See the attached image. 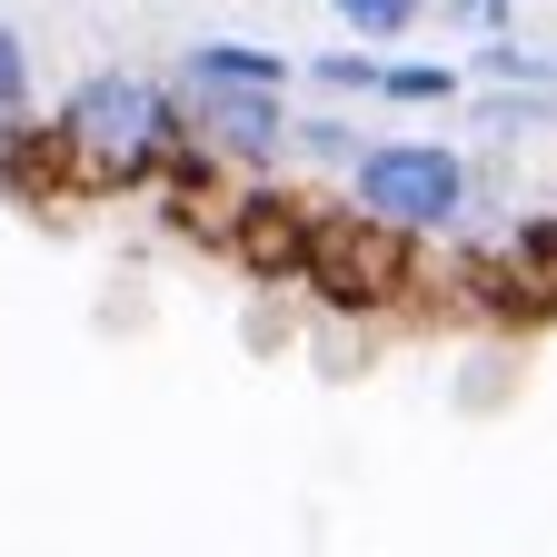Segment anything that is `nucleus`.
Here are the masks:
<instances>
[{
    "mask_svg": "<svg viewBox=\"0 0 557 557\" xmlns=\"http://www.w3.org/2000/svg\"><path fill=\"white\" fill-rule=\"evenodd\" d=\"M70 139H60V120L50 129H30V120H11V139H0V180H11V199H60L70 189Z\"/></svg>",
    "mask_w": 557,
    "mask_h": 557,
    "instance_id": "nucleus-6",
    "label": "nucleus"
},
{
    "mask_svg": "<svg viewBox=\"0 0 557 557\" xmlns=\"http://www.w3.org/2000/svg\"><path fill=\"white\" fill-rule=\"evenodd\" d=\"M60 139H70V160H81L90 180H170L180 150H189L180 100L160 81H120V70L81 81V100L60 110Z\"/></svg>",
    "mask_w": 557,
    "mask_h": 557,
    "instance_id": "nucleus-1",
    "label": "nucleus"
},
{
    "mask_svg": "<svg viewBox=\"0 0 557 557\" xmlns=\"http://www.w3.org/2000/svg\"><path fill=\"white\" fill-rule=\"evenodd\" d=\"M21 100H30V50H21L11 21H0V120H21Z\"/></svg>",
    "mask_w": 557,
    "mask_h": 557,
    "instance_id": "nucleus-11",
    "label": "nucleus"
},
{
    "mask_svg": "<svg viewBox=\"0 0 557 557\" xmlns=\"http://www.w3.org/2000/svg\"><path fill=\"white\" fill-rule=\"evenodd\" d=\"M408 269H418L408 239L379 230V220H329L319 249H309V278L329 289V309H388L408 289Z\"/></svg>",
    "mask_w": 557,
    "mask_h": 557,
    "instance_id": "nucleus-3",
    "label": "nucleus"
},
{
    "mask_svg": "<svg viewBox=\"0 0 557 557\" xmlns=\"http://www.w3.org/2000/svg\"><path fill=\"white\" fill-rule=\"evenodd\" d=\"M319 230H329V220H319L309 199H278V189H259V199L239 209V230H230V239H239V259H249V269H289V278H309Z\"/></svg>",
    "mask_w": 557,
    "mask_h": 557,
    "instance_id": "nucleus-5",
    "label": "nucleus"
},
{
    "mask_svg": "<svg viewBox=\"0 0 557 557\" xmlns=\"http://www.w3.org/2000/svg\"><path fill=\"white\" fill-rule=\"evenodd\" d=\"M180 129H189V150H209V160H239V170L289 150V110H278V90H199V81H189Z\"/></svg>",
    "mask_w": 557,
    "mask_h": 557,
    "instance_id": "nucleus-4",
    "label": "nucleus"
},
{
    "mask_svg": "<svg viewBox=\"0 0 557 557\" xmlns=\"http://www.w3.org/2000/svg\"><path fill=\"white\" fill-rule=\"evenodd\" d=\"M468 21H478V30H498V21H508V0H468Z\"/></svg>",
    "mask_w": 557,
    "mask_h": 557,
    "instance_id": "nucleus-13",
    "label": "nucleus"
},
{
    "mask_svg": "<svg viewBox=\"0 0 557 557\" xmlns=\"http://www.w3.org/2000/svg\"><path fill=\"white\" fill-rule=\"evenodd\" d=\"M418 11H429V0H338V21L359 30V40H398Z\"/></svg>",
    "mask_w": 557,
    "mask_h": 557,
    "instance_id": "nucleus-10",
    "label": "nucleus"
},
{
    "mask_svg": "<svg viewBox=\"0 0 557 557\" xmlns=\"http://www.w3.org/2000/svg\"><path fill=\"white\" fill-rule=\"evenodd\" d=\"M508 259H518V269H537V278H547V269H557V220H528V230H518V239H508Z\"/></svg>",
    "mask_w": 557,
    "mask_h": 557,
    "instance_id": "nucleus-12",
    "label": "nucleus"
},
{
    "mask_svg": "<svg viewBox=\"0 0 557 557\" xmlns=\"http://www.w3.org/2000/svg\"><path fill=\"white\" fill-rule=\"evenodd\" d=\"M448 90H458L448 60H388L379 70V100H448Z\"/></svg>",
    "mask_w": 557,
    "mask_h": 557,
    "instance_id": "nucleus-9",
    "label": "nucleus"
},
{
    "mask_svg": "<svg viewBox=\"0 0 557 557\" xmlns=\"http://www.w3.org/2000/svg\"><path fill=\"white\" fill-rule=\"evenodd\" d=\"M189 81L199 90H278V81H289V60H278V50H249V40H199L189 50Z\"/></svg>",
    "mask_w": 557,
    "mask_h": 557,
    "instance_id": "nucleus-7",
    "label": "nucleus"
},
{
    "mask_svg": "<svg viewBox=\"0 0 557 557\" xmlns=\"http://www.w3.org/2000/svg\"><path fill=\"white\" fill-rule=\"evenodd\" d=\"M348 189H359V209L379 230L418 239V230H448L468 209V160L438 150V139H379V150L348 160Z\"/></svg>",
    "mask_w": 557,
    "mask_h": 557,
    "instance_id": "nucleus-2",
    "label": "nucleus"
},
{
    "mask_svg": "<svg viewBox=\"0 0 557 557\" xmlns=\"http://www.w3.org/2000/svg\"><path fill=\"white\" fill-rule=\"evenodd\" d=\"M478 299H487V319H498V329H518V319H547V309H557V289H547L537 269H518L508 249H498V259H478Z\"/></svg>",
    "mask_w": 557,
    "mask_h": 557,
    "instance_id": "nucleus-8",
    "label": "nucleus"
}]
</instances>
